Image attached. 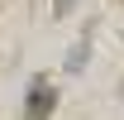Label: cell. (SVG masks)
I'll return each mask as SVG.
<instances>
[{
    "label": "cell",
    "mask_w": 124,
    "mask_h": 120,
    "mask_svg": "<svg viewBox=\"0 0 124 120\" xmlns=\"http://www.w3.org/2000/svg\"><path fill=\"white\" fill-rule=\"evenodd\" d=\"M53 110H57V87L33 82V91L24 96V120H48Z\"/></svg>",
    "instance_id": "cell-1"
},
{
    "label": "cell",
    "mask_w": 124,
    "mask_h": 120,
    "mask_svg": "<svg viewBox=\"0 0 124 120\" xmlns=\"http://www.w3.org/2000/svg\"><path fill=\"white\" fill-rule=\"evenodd\" d=\"M72 5H77V0H57V15H67V10H72Z\"/></svg>",
    "instance_id": "cell-2"
},
{
    "label": "cell",
    "mask_w": 124,
    "mask_h": 120,
    "mask_svg": "<svg viewBox=\"0 0 124 120\" xmlns=\"http://www.w3.org/2000/svg\"><path fill=\"white\" fill-rule=\"evenodd\" d=\"M119 5H124V0H119Z\"/></svg>",
    "instance_id": "cell-3"
}]
</instances>
